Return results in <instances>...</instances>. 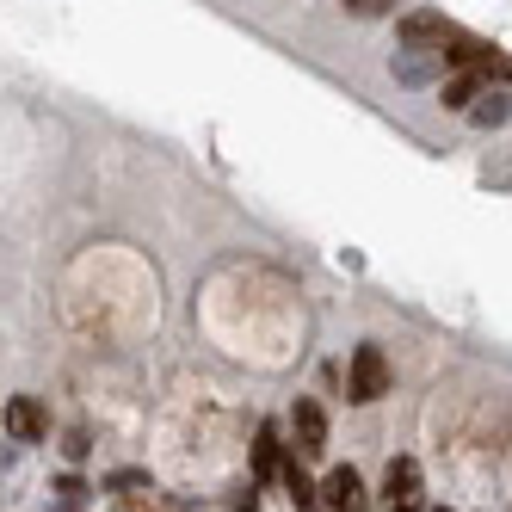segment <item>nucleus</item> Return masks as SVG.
I'll list each match as a JSON object with an SVG mask.
<instances>
[{"instance_id": "6e6552de", "label": "nucleus", "mask_w": 512, "mask_h": 512, "mask_svg": "<svg viewBox=\"0 0 512 512\" xmlns=\"http://www.w3.org/2000/svg\"><path fill=\"white\" fill-rule=\"evenodd\" d=\"M482 81H488V75H482V68H451V75H445V81H438V99H445V105H451V112H469V105H475V99H482Z\"/></svg>"}, {"instance_id": "2eb2a0df", "label": "nucleus", "mask_w": 512, "mask_h": 512, "mask_svg": "<svg viewBox=\"0 0 512 512\" xmlns=\"http://www.w3.org/2000/svg\"><path fill=\"white\" fill-rule=\"evenodd\" d=\"M56 494H62L68 506H81V500H87V488H81V475H62V488H56Z\"/></svg>"}, {"instance_id": "f3484780", "label": "nucleus", "mask_w": 512, "mask_h": 512, "mask_svg": "<svg viewBox=\"0 0 512 512\" xmlns=\"http://www.w3.org/2000/svg\"><path fill=\"white\" fill-rule=\"evenodd\" d=\"M62 451H68V463H81V457H87V432H68V445H62Z\"/></svg>"}, {"instance_id": "423d86ee", "label": "nucleus", "mask_w": 512, "mask_h": 512, "mask_svg": "<svg viewBox=\"0 0 512 512\" xmlns=\"http://www.w3.org/2000/svg\"><path fill=\"white\" fill-rule=\"evenodd\" d=\"M451 31H457V25H451L445 13H408V19H401V50H438Z\"/></svg>"}, {"instance_id": "9d476101", "label": "nucleus", "mask_w": 512, "mask_h": 512, "mask_svg": "<svg viewBox=\"0 0 512 512\" xmlns=\"http://www.w3.org/2000/svg\"><path fill=\"white\" fill-rule=\"evenodd\" d=\"M432 68H445V62H438V50H408V56L395 62V81L420 87V81H432Z\"/></svg>"}, {"instance_id": "9b49d317", "label": "nucleus", "mask_w": 512, "mask_h": 512, "mask_svg": "<svg viewBox=\"0 0 512 512\" xmlns=\"http://www.w3.org/2000/svg\"><path fill=\"white\" fill-rule=\"evenodd\" d=\"M469 118L482 124V130H494V124L512 118V99H506V93H488V99H475V105H469Z\"/></svg>"}, {"instance_id": "ddd939ff", "label": "nucleus", "mask_w": 512, "mask_h": 512, "mask_svg": "<svg viewBox=\"0 0 512 512\" xmlns=\"http://www.w3.org/2000/svg\"><path fill=\"white\" fill-rule=\"evenodd\" d=\"M389 7H395V0H346L352 19H377V13H389Z\"/></svg>"}, {"instance_id": "20e7f679", "label": "nucleus", "mask_w": 512, "mask_h": 512, "mask_svg": "<svg viewBox=\"0 0 512 512\" xmlns=\"http://www.w3.org/2000/svg\"><path fill=\"white\" fill-rule=\"evenodd\" d=\"M321 512H371V494H364V475H358L352 463L327 469V482H321Z\"/></svg>"}, {"instance_id": "1a4fd4ad", "label": "nucleus", "mask_w": 512, "mask_h": 512, "mask_svg": "<svg viewBox=\"0 0 512 512\" xmlns=\"http://www.w3.org/2000/svg\"><path fill=\"white\" fill-rule=\"evenodd\" d=\"M488 50H494V44L469 38V31H451V38L438 44V62H445V68H482V62H488Z\"/></svg>"}, {"instance_id": "a211bd4d", "label": "nucleus", "mask_w": 512, "mask_h": 512, "mask_svg": "<svg viewBox=\"0 0 512 512\" xmlns=\"http://www.w3.org/2000/svg\"><path fill=\"white\" fill-rule=\"evenodd\" d=\"M438 512H451V506H438Z\"/></svg>"}, {"instance_id": "39448f33", "label": "nucleus", "mask_w": 512, "mask_h": 512, "mask_svg": "<svg viewBox=\"0 0 512 512\" xmlns=\"http://www.w3.org/2000/svg\"><path fill=\"white\" fill-rule=\"evenodd\" d=\"M0 420H7V432L19 438V445H38V438L50 432V420H44V401H38V395H13Z\"/></svg>"}, {"instance_id": "dca6fc26", "label": "nucleus", "mask_w": 512, "mask_h": 512, "mask_svg": "<svg viewBox=\"0 0 512 512\" xmlns=\"http://www.w3.org/2000/svg\"><path fill=\"white\" fill-rule=\"evenodd\" d=\"M235 512H260V482H253V488H241V494H235Z\"/></svg>"}, {"instance_id": "f8f14e48", "label": "nucleus", "mask_w": 512, "mask_h": 512, "mask_svg": "<svg viewBox=\"0 0 512 512\" xmlns=\"http://www.w3.org/2000/svg\"><path fill=\"white\" fill-rule=\"evenodd\" d=\"M482 75H488V81H512V56H506V50H488Z\"/></svg>"}, {"instance_id": "7ed1b4c3", "label": "nucleus", "mask_w": 512, "mask_h": 512, "mask_svg": "<svg viewBox=\"0 0 512 512\" xmlns=\"http://www.w3.org/2000/svg\"><path fill=\"white\" fill-rule=\"evenodd\" d=\"M383 506L389 512H426V482H420V463L414 457H389V469H383Z\"/></svg>"}, {"instance_id": "f03ea898", "label": "nucleus", "mask_w": 512, "mask_h": 512, "mask_svg": "<svg viewBox=\"0 0 512 512\" xmlns=\"http://www.w3.org/2000/svg\"><path fill=\"white\" fill-rule=\"evenodd\" d=\"M290 457L297 463L327 457V414H321L315 395H297V408H290Z\"/></svg>"}, {"instance_id": "f257e3e1", "label": "nucleus", "mask_w": 512, "mask_h": 512, "mask_svg": "<svg viewBox=\"0 0 512 512\" xmlns=\"http://www.w3.org/2000/svg\"><path fill=\"white\" fill-rule=\"evenodd\" d=\"M389 383H395V371H389L383 346H358V352H352V364H346V401L371 408V401H383V395H389Z\"/></svg>"}, {"instance_id": "4468645a", "label": "nucleus", "mask_w": 512, "mask_h": 512, "mask_svg": "<svg viewBox=\"0 0 512 512\" xmlns=\"http://www.w3.org/2000/svg\"><path fill=\"white\" fill-rule=\"evenodd\" d=\"M105 488H112V494H124V488H149V475H142V469H118Z\"/></svg>"}, {"instance_id": "0eeeda50", "label": "nucleus", "mask_w": 512, "mask_h": 512, "mask_svg": "<svg viewBox=\"0 0 512 512\" xmlns=\"http://www.w3.org/2000/svg\"><path fill=\"white\" fill-rule=\"evenodd\" d=\"M284 469V432L278 420H260V432H253V482H278Z\"/></svg>"}]
</instances>
